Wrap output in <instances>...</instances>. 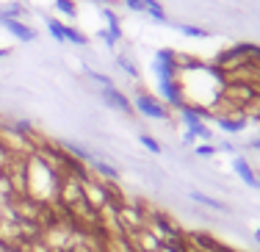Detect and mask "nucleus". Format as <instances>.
Wrapping results in <instances>:
<instances>
[{
  "instance_id": "1",
  "label": "nucleus",
  "mask_w": 260,
  "mask_h": 252,
  "mask_svg": "<svg viewBox=\"0 0 260 252\" xmlns=\"http://www.w3.org/2000/svg\"><path fill=\"white\" fill-rule=\"evenodd\" d=\"M136 108H139L144 116H152V119H166V116H169V111L163 108L155 97H150V95H139V97H136Z\"/></svg>"
},
{
  "instance_id": "2",
  "label": "nucleus",
  "mask_w": 260,
  "mask_h": 252,
  "mask_svg": "<svg viewBox=\"0 0 260 252\" xmlns=\"http://www.w3.org/2000/svg\"><path fill=\"white\" fill-rule=\"evenodd\" d=\"M103 100L105 105H111V108H116V111H122V114H130L133 111V105H130V100L125 95H122L116 86H108V89H103Z\"/></svg>"
},
{
  "instance_id": "3",
  "label": "nucleus",
  "mask_w": 260,
  "mask_h": 252,
  "mask_svg": "<svg viewBox=\"0 0 260 252\" xmlns=\"http://www.w3.org/2000/svg\"><path fill=\"white\" fill-rule=\"evenodd\" d=\"M6 31L11 33V36H17L20 42H33L36 39V31H33L31 25H25L22 20H3Z\"/></svg>"
},
{
  "instance_id": "4",
  "label": "nucleus",
  "mask_w": 260,
  "mask_h": 252,
  "mask_svg": "<svg viewBox=\"0 0 260 252\" xmlns=\"http://www.w3.org/2000/svg\"><path fill=\"white\" fill-rule=\"evenodd\" d=\"M233 169L238 172V178L244 180L246 186H252V189H257V175L252 172V166L244 161V158H235V161H233Z\"/></svg>"
},
{
  "instance_id": "5",
  "label": "nucleus",
  "mask_w": 260,
  "mask_h": 252,
  "mask_svg": "<svg viewBox=\"0 0 260 252\" xmlns=\"http://www.w3.org/2000/svg\"><path fill=\"white\" fill-rule=\"evenodd\" d=\"M191 200H197V202L208 205V208H213V211H227V205H224L222 200H213V197L202 194V191H191Z\"/></svg>"
},
{
  "instance_id": "6",
  "label": "nucleus",
  "mask_w": 260,
  "mask_h": 252,
  "mask_svg": "<svg viewBox=\"0 0 260 252\" xmlns=\"http://www.w3.org/2000/svg\"><path fill=\"white\" fill-rule=\"evenodd\" d=\"M219 125H222L227 133H238V131H244L246 119H244V116H238V119H227V116H222V119H219Z\"/></svg>"
},
{
  "instance_id": "7",
  "label": "nucleus",
  "mask_w": 260,
  "mask_h": 252,
  "mask_svg": "<svg viewBox=\"0 0 260 252\" xmlns=\"http://www.w3.org/2000/svg\"><path fill=\"white\" fill-rule=\"evenodd\" d=\"M144 11L150 17H155V20H161V22L166 20V11H163V6L158 3V0H144Z\"/></svg>"
},
{
  "instance_id": "8",
  "label": "nucleus",
  "mask_w": 260,
  "mask_h": 252,
  "mask_svg": "<svg viewBox=\"0 0 260 252\" xmlns=\"http://www.w3.org/2000/svg\"><path fill=\"white\" fill-rule=\"evenodd\" d=\"M64 39H69L72 45H86V42H89V39H86V33L75 31L72 25H64Z\"/></svg>"
},
{
  "instance_id": "9",
  "label": "nucleus",
  "mask_w": 260,
  "mask_h": 252,
  "mask_svg": "<svg viewBox=\"0 0 260 252\" xmlns=\"http://www.w3.org/2000/svg\"><path fill=\"white\" fill-rule=\"evenodd\" d=\"M47 28H50V33L58 39V42H64V22H58V20H47Z\"/></svg>"
},
{
  "instance_id": "10",
  "label": "nucleus",
  "mask_w": 260,
  "mask_h": 252,
  "mask_svg": "<svg viewBox=\"0 0 260 252\" xmlns=\"http://www.w3.org/2000/svg\"><path fill=\"white\" fill-rule=\"evenodd\" d=\"M56 9H58V11H64L67 17H75V14H78V9H75L72 0H56Z\"/></svg>"
},
{
  "instance_id": "11",
  "label": "nucleus",
  "mask_w": 260,
  "mask_h": 252,
  "mask_svg": "<svg viewBox=\"0 0 260 252\" xmlns=\"http://www.w3.org/2000/svg\"><path fill=\"white\" fill-rule=\"evenodd\" d=\"M139 142L144 144V147L150 150V152H161V144H158L152 136H147V133H141V136H139Z\"/></svg>"
},
{
  "instance_id": "12",
  "label": "nucleus",
  "mask_w": 260,
  "mask_h": 252,
  "mask_svg": "<svg viewBox=\"0 0 260 252\" xmlns=\"http://www.w3.org/2000/svg\"><path fill=\"white\" fill-rule=\"evenodd\" d=\"M119 67H122V69H125V72H127V75H133V78H136V75H139V69H136V64H133V61H130V58H125V56H122V58H119Z\"/></svg>"
},
{
  "instance_id": "13",
  "label": "nucleus",
  "mask_w": 260,
  "mask_h": 252,
  "mask_svg": "<svg viewBox=\"0 0 260 252\" xmlns=\"http://www.w3.org/2000/svg\"><path fill=\"white\" fill-rule=\"evenodd\" d=\"M180 28L186 36H208V31H202V28H194V25H180Z\"/></svg>"
},
{
  "instance_id": "14",
  "label": "nucleus",
  "mask_w": 260,
  "mask_h": 252,
  "mask_svg": "<svg viewBox=\"0 0 260 252\" xmlns=\"http://www.w3.org/2000/svg\"><path fill=\"white\" fill-rule=\"evenodd\" d=\"M213 152H216V147H213V144H208V142H205V144H199V147H197V155H202V158L213 155Z\"/></svg>"
},
{
  "instance_id": "15",
  "label": "nucleus",
  "mask_w": 260,
  "mask_h": 252,
  "mask_svg": "<svg viewBox=\"0 0 260 252\" xmlns=\"http://www.w3.org/2000/svg\"><path fill=\"white\" fill-rule=\"evenodd\" d=\"M127 3V9H133V11H144V0H125Z\"/></svg>"
},
{
  "instance_id": "16",
  "label": "nucleus",
  "mask_w": 260,
  "mask_h": 252,
  "mask_svg": "<svg viewBox=\"0 0 260 252\" xmlns=\"http://www.w3.org/2000/svg\"><path fill=\"white\" fill-rule=\"evenodd\" d=\"M249 147H252V150H260V139H255V142H252Z\"/></svg>"
},
{
  "instance_id": "17",
  "label": "nucleus",
  "mask_w": 260,
  "mask_h": 252,
  "mask_svg": "<svg viewBox=\"0 0 260 252\" xmlns=\"http://www.w3.org/2000/svg\"><path fill=\"white\" fill-rule=\"evenodd\" d=\"M255 241L260 244V227H257V230H255Z\"/></svg>"
},
{
  "instance_id": "18",
  "label": "nucleus",
  "mask_w": 260,
  "mask_h": 252,
  "mask_svg": "<svg viewBox=\"0 0 260 252\" xmlns=\"http://www.w3.org/2000/svg\"><path fill=\"white\" fill-rule=\"evenodd\" d=\"M3 56H9V50H0V58H3Z\"/></svg>"
},
{
  "instance_id": "19",
  "label": "nucleus",
  "mask_w": 260,
  "mask_h": 252,
  "mask_svg": "<svg viewBox=\"0 0 260 252\" xmlns=\"http://www.w3.org/2000/svg\"><path fill=\"white\" fill-rule=\"evenodd\" d=\"M257 189H260V178H257Z\"/></svg>"
},
{
  "instance_id": "20",
  "label": "nucleus",
  "mask_w": 260,
  "mask_h": 252,
  "mask_svg": "<svg viewBox=\"0 0 260 252\" xmlns=\"http://www.w3.org/2000/svg\"><path fill=\"white\" fill-rule=\"evenodd\" d=\"M103 3H108V0H103Z\"/></svg>"
}]
</instances>
